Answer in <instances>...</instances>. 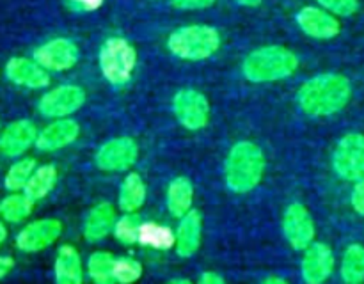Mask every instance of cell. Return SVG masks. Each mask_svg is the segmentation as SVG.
I'll return each mask as SVG.
<instances>
[{
    "instance_id": "17",
    "label": "cell",
    "mask_w": 364,
    "mask_h": 284,
    "mask_svg": "<svg viewBox=\"0 0 364 284\" xmlns=\"http://www.w3.org/2000/svg\"><path fill=\"white\" fill-rule=\"evenodd\" d=\"M80 133V126L73 119H57L38 133L36 148L39 151H57L73 144Z\"/></svg>"
},
{
    "instance_id": "2",
    "label": "cell",
    "mask_w": 364,
    "mask_h": 284,
    "mask_svg": "<svg viewBox=\"0 0 364 284\" xmlns=\"http://www.w3.org/2000/svg\"><path fill=\"white\" fill-rule=\"evenodd\" d=\"M265 170V156L258 144L240 141L231 148L224 163V180L228 188L237 194H247L259 185Z\"/></svg>"
},
{
    "instance_id": "3",
    "label": "cell",
    "mask_w": 364,
    "mask_h": 284,
    "mask_svg": "<svg viewBox=\"0 0 364 284\" xmlns=\"http://www.w3.org/2000/svg\"><path fill=\"white\" fill-rule=\"evenodd\" d=\"M299 59L291 50L279 45L262 46L245 57L242 71L247 80L255 84L276 82L291 77L297 71Z\"/></svg>"
},
{
    "instance_id": "32",
    "label": "cell",
    "mask_w": 364,
    "mask_h": 284,
    "mask_svg": "<svg viewBox=\"0 0 364 284\" xmlns=\"http://www.w3.org/2000/svg\"><path fill=\"white\" fill-rule=\"evenodd\" d=\"M217 0H173V6L178 9H206V7L213 6Z\"/></svg>"
},
{
    "instance_id": "26",
    "label": "cell",
    "mask_w": 364,
    "mask_h": 284,
    "mask_svg": "<svg viewBox=\"0 0 364 284\" xmlns=\"http://www.w3.org/2000/svg\"><path fill=\"white\" fill-rule=\"evenodd\" d=\"M114 263L116 259L107 251L92 252L87 259V272L95 284H114Z\"/></svg>"
},
{
    "instance_id": "10",
    "label": "cell",
    "mask_w": 364,
    "mask_h": 284,
    "mask_svg": "<svg viewBox=\"0 0 364 284\" xmlns=\"http://www.w3.org/2000/svg\"><path fill=\"white\" fill-rule=\"evenodd\" d=\"M85 103L84 89L78 85L66 84L52 89L39 99V112L45 117H68L82 109Z\"/></svg>"
},
{
    "instance_id": "25",
    "label": "cell",
    "mask_w": 364,
    "mask_h": 284,
    "mask_svg": "<svg viewBox=\"0 0 364 284\" xmlns=\"http://www.w3.org/2000/svg\"><path fill=\"white\" fill-rule=\"evenodd\" d=\"M34 209V201L27 194H18L13 192L11 195L0 201V215L6 222L18 224L27 219Z\"/></svg>"
},
{
    "instance_id": "27",
    "label": "cell",
    "mask_w": 364,
    "mask_h": 284,
    "mask_svg": "<svg viewBox=\"0 0 364 284\" xmlns=\"http://www.w3.org/2000/svg\"><path fill=\"white\" fill-rule=\"evenodd\" d=\"M341 277L347 284H359L364 279V247L352 244L341 261Z\"/></svg>"
},
{
    "instance_id": "24",
    "label": "cell",
    "mask_w": 364,
    "mask_h": 284,
    "mask_svg": "<svg viewBox=\"0 0 364 284\" xmlns=\"http://www.w3.org/2000/svg\"><path fill=\"white\" fill-rule=\"evenodd\" d=\"M57 183V169L50 163L41 167H36L34 174L31 176L28 183L25 185L23 194H27L32 201H39V199H45L50 192L53 190Z\"/></svg>"
},
{
    "instance_id": "18",
    "label": "cell",
    "mask_w": 364,
    "mask_h": 284,
    "mask_svg": "<svg viewBox=\"0 0 364 284\" xmlns=\"http://www.w3.org/2000/svg\"><path fill=\"white\" fill-rule=\"evenodd\" d=\"M203 220L198 209H191L187 215L181 217L176 231V252L181 258H192L198 252L201 244Z\"/></svg>"
},
{
    "instance_id": "16",
    "label": "cell",
    "mask_w": 364,
    "mask_h": 284,
    "mask_svg": "<svg viewBox=\"0 0 364 284\" xmlns=\"http://www.w3.org/2000/svg\"><path fill=\"white\" fill-rule=\"evenodd\" d=\"M6 75L13 84L27 89H45L50 84V75L45 67L27 57H13L7 62Z\"/></svg>"
},
{
    "instance_id": "39",
    "label": "cell",
    "mask_w": 364,
    "mask_h": 284,
    "mask_svg": "<svg viewBox=\"0 0 364 284\" xmlns=\"http://www.w3.org/2000/svg\"><path fill=\"white\" fill-rule=\"evenodd\" d=\"M6 240H7V227H6V224L0 222V247H2V244Z\"/></svg>"
},
{
    "instance_id": "13",
    "label": "cell",
    "mask_w": 364,
    "mask_h": 284,
    "mask_svg": "<svg viewBox=\"0 0 364 284\" xmlns=\"http://www.w3.org/2000/svg\"><path fill=\"white\" fill-rule=\"evenodd\" d=\"M297 25L304 34L315 39H333L340 34L341 25L333 13L320 7H302L295 16Z\"/></svg>"
},
{
    "instance_id": "15",
    "label": "cell",
    "mask_w": 364,
    "mask_h": 284,
    "mask_svg": "<svg viewBox=\"0 0 364 284\" xmlns=\"http://www.w3.org/2000/svg\"><path fill=\"white\" fill-rule=\"evenodd\" d=\"M38 128L32 121L20 119L6 126L0 133V153L4 156H20L38 141Z\"/></svg>"
},
{
    "instance_id": "31",
    "label": "cell",
    "mask_w": 364,
    "mask_h": 284,
    "mask_svg": "<svg viewBox=\"0 0 364 284\" xmlns=\"http://www.w3.org/2000/svg\"><path fill=\"white\" fill-rule=\"evenodd\" d=\"M316 2L338 16H352L359 9V0H316Z\"/></svg>"
},
{
    "instance_id": "19",
    "label": "cell",
    "mask_w": 364,
    "mask_h": 284,
    "mask_svg": "<svg viewBox=\"0 0 364 284\" xmlns=\"http://www.w3.org/2000/svg\"><path fill=\"white\" fill-rule=\"evenodd\" d=\"M116 226V209L110 202H98L87 213L84 222V236L87 241H100L109 236Z\"/></svg>"
},
{
    "instance_id": "29",
    "label": "cell",
    "mask_w": 364,
    "mask_h": 284,
    "mask_svg": "<svg viewBox=\"0 0 364 284\" xmlns=\"http://www.w3.org/2000/svg\"><path fill=\"white\" fill-rule=\"evenodd\" d=\"M141 220L134 213H124L119 220H116L114 226V234L123 244L132 245L139 244V229H141Z\"/></svg>"
},
{
    "instance_id": "21",
    "label": "cell",
    "mask_w": 364,
    "mask_h": 284,
    "mask_svg": "<svg viewBox=\"0 0 364 284\" xmlns=\"http://www.w3.org/2000/svg\"><path fill=\"white\" fill-rule=\"evenodd\" d=\"M194 201V187L188 178H174L167 188V208L174 217H183L191 212Z\"/></svg>"
},
{
    "instance_id": "30",
    "label": "cell",
    "mask_w": 364,
    "mask_h": 284,
    "mask_svg": "<svg viewBox=\"0 0 364 284\" xmlns=\"http://www.w3.org/2000/svg\"><path fill=\"white\" fill-rule=\"evenodd\" d=\"M142 265L135 259L121 258L114 263V279L119 284H134L141 279Z\"/></svg>"
},
{
    "instance_id": "38",
    "label": "cell",
    "mask_w": 364,
    "mask_h": 284,
    "mask_svg": "<svg viewBox=\"0 0 364 284\" xmlns=\"http://www.w3.org/2000/svg\"><path fill=\"white\" fill-rule=\"evenodd\" d=\"M237 2L245 7H258L259 4H262V0H237Z\"/></svg>"
},
{
    "instance_id": "22",
    "label": "cell",
    "mask_w": 364,
    "mask_h": 284,
    "mask_svg": "<svg viewBox=\"0 0 364 284\" xmlns=\"http://www.w3.org/2000/svg\"><path fill=\"white\" fill-rule=\"evenodd\" d=\"M146 201V183L141 174L130 173L123 180L119 188V208L124 213H134L144 204Z\"/></svg>"
},
{
    "instance_id": "37",
    "label": "cell",
    "mask_w": 364,
    "mask_h": 284,
    "mask_svg": "<svg viewBox=\"0 0 364 284\" xmlns=\"http://www.w3.org/2000/svg\"><path fill=\"white\" fill-rule=\"evenodd\" d=\"M262 284H288L287 280L283 279V277H277V275H270V277H267L265 280H263Z\"/></svg>"
},
{
    "instance_id": "35",
    "label": "cell",
    "mask_w": 364,
    "mask_h": 284,
    "mask_svg": "<svg viewBox=\"0 0 364 284\" xmlns=\"http://www.w3.org/2000/svg\"><path fill=\"white\" fill-rule=\"evenodd\" d=\"M13 268H14V259L11 258V256H0V280L6 279Z\"/></svg>"
},
{
    "instance_id": "9",
    "label": "cell",
    "mask_w": 364,
    "mask_h": 284,
    "mask_svg": "<svg viewBox=\"0 0 364 284\" xmlns=\"http://www.w3.org/2000/svg\"><path fill=\"white\" fill-rule=\"evenodd\" d=\"M139 156L137 142L132 137H116L107 141L96 151L95 162L98 169L107 173H119L130 169Z\"/></svg>"
},
{
    "instance_id": "11",
    "label": "cell",
    "mask_w": 364,
    "mask_h": 284,
    "mask_svg": "<svg viewBox=\"0 0 364 284\" xmlns=\"http://www.w3.org/2000/svg\"><path fill=\"white\" fill-rule=\"evenodd\" d=\"M78 46L71 39L55 38L46 41L34 52V60L50 71L71 70L78 62Z\"/></svg>"
},
{
    "instance_id": "20",
    "label": "cell",
    "mask_w": 364,
    "mask_h": 284,
    "mask_svg": "<svg viewBox=\"0 0 364 284\" xmlns=\"http://www.w3.org/2000/svg\"><path fill=\"white\" fill-rule=\"evenodd\" d=\"M53 272H55V284H84L80 254L73 245H60Z\"/></svg>"
},
{
    "instance_id": "4",
    "label": "cell",
    "mask_w": 364,
    "mask_h": 284,
    "mask_svg": "<svg viewBox=\"0 0 364 284\" xmlns=\"http://www.w3.org/2000/svg\"><path fill=\"white\" fill-rule=\"evenodd\" d=\"M220 46V34L210 25H188L174 31L167 39V48L183 60H205Z\"/></svg>"
},
{
    "instance_id": "28",
    "label": "cell",
    "mask_w": 364,
    "mask_h": 284,
    "mask_svg": "<svg viewBox=\"0 0 364 284\" xmlns=\"http://www.w3.org/2000/svg\"><path fill=\"white\" fill-rule=\"evenodd\" d=\"M36 170V160L34 158H21L14 162L9 167L4 178V187L11 192H20L23 190L25 185L28 183L31 176Z\"/></svg>"
},
{
    "instance_id": "34",
    "label": "cell",
    "mask_w": 364,
    "mask_h": 284,
    "mask_svg": "<svg viewBox=\"0 0 364 284\" xmlns=\"http://www.w3.org/2000/svg\"><path fill=\"white\" fill-rule=\"evenodd\" d=\"M71 6H75L80 11H96L103 6L105 0H70Z\"/></svg>"
},
{
    "instance_id": "40",
    "label": "cell",
    "mask_w": 364,
    "mask_h": 284,
    "mask_svg": "<svg viewBox=\"0 0 364 284\" xmlns=\"http://www.w3.org/2000/svg\"><path fill=\"white\" fill-rule=\"evenodd\" d=\"M167 284H192V283L188 279H173L171 283H167Z\"/></svg>"
},
{
    "instance_id": "7",
    "label": "cell",
    "mask_w": 364,
    "mask_h": 284,
    "mask_svg": "<svg viewBox=\"0 0 364 284\" xmlns=\"http://www.w3.org/2000/svg\"><path fill=\"white\" fill-rule=\"evenodd\" d=\"M173 110L178 123L187 130H201L208 124L210 103L203 92L196 89H181L173 99Z\"/></svg>"
},
{
    "instance_id": "23",
    "label": "cell",
    "mask_w": 364,
    "mask_h": 284,
    "mask_svg": "<svg viewBox=\"0 0 364 284\" xmlns=\"http://www.w3.org/2000/svg\"><path fill=\"white\" fill-rule=\"evenodd\" d=\"M139 244L156 251H169L176 247V234L164 224L142 222L139 229Z\"/></svg>"
},
{
    "instance_id": "5",
    "label": "cell",
    "mask_w": 364,
    "mask_h": 284,
    "mask_svg": "<svg viewBox=\"0 0 364 284\" xmlns=\"http://www.w3.org/2000/svg\"><path fill=\"white\" fill-rule=\"evenodd\" d=\"M100 70L112 85L130 82L137 66V52L124 38H109L100 50Z\"/></svg>"
},
{
    "instance_id": "1",
    "label": "cell",
    "mask_w": 364,
    "mask_h": 284,
    "mask_svg": "<svg viewBox=\"0 0 364 284\" xmlns=\"http://www.w3.org/2000/svg\"><path fill=\"white\" fill-rule=\"evenodd\" d=\"M352 96V85L347 77L338 73H322L309 78L297 92V103L302 112L311 117H327L345 109Z\"/></svg>"
},
{
    "instance_id": "6",
    "label": "cell",
    "mask_w": 364,
    "mask_h": 284,
    "mask_svg": "<svg viewBox=\"0 0 364 284\" xmlns=\"http://www.w3.org/2000/svg\"><path fill=\"white\" fill-rule=\"evenodd\" d=\"M334 170L347 181H359L364 178V135L347 133L334 149Z\"/></svg>"
},
{
    "instance_id": "8",
    "label": "cell",
    "mask_w": 364,
    "mask_h": 284,
    "mask_svg": "<svg viewBox=\"0 0 364 284\" xmlns=\"http://www.w3.org/2000/svg\"><path fill=\"white\" fill-rule=\"evenodd\" d=\"M283 233L295 251H306L315 240V222L302 202H291L283 215Z\"/></svg>"
},
{
    "instance_id": "36",
    "label": "cell",
    "mask_w": 364,
    "mask_h": 284,
    "mask_svg": "<svg viewBox=\"0 0 364 284\" xmlns=\"http://www.w3.org/2000/svg\"><path fill=\"white\" fill-rule=\"evenodd\" d=\"M198 284H226V280H224L219 273L205 272L201 275V279H199Z\"/></svg>"
},
{
    "instance_id": "33",
    "label": "cell",
    "mask_w": 364,
    "mask_h": 284,
    "mask_svg": "<svg viewBox=\"0 0 364 284\" xmlns=\"http://www.w3.org/2000/svg\"><path fill=\"white\" fill-rule=\"evenodd\" d=\"M350 201H352V206H354L355 212H358L359 215L364 217V178L355 183L354 190H352Z\"/></svg>"
},
{
    "instance_id": "14",
    "label": "cell",
    "mask_w": 364,
    "mask_h": 284,
    "mask_svg": "<svg viewBox=\"0 0 364 284\" xmlns=\"http://www.w3.org/2000/svg\"><path fill=\"white\" fill-rule=\"evenodd\" d=\"M302 279L306 284H323L334 270V254L329 245L311 244L302 258Z\"/></svg>"
},
{
    "instance_id": "12",
    "label": "cell",
    "mask_w": 364,
    "mask_h": 284,
    "mask_svg": "<svg viewBox=\"0 0 364 284\" xmlns=\"http://www.w3.org/2000/svg\"><path fill=\"white\" fill-rule=\"evenodd\" d=\"M63 234V224L57 219H41L27 224L16 234V247L21 252H39L50 247Z\"/></svg>"
}]
</instances>
